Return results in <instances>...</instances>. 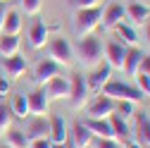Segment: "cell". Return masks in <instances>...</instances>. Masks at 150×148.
Listing matches in <instances>:
<instances>
[{"label": "cell", "instance_id": "26", "mask_svg": "<svg viewBox=\"0 0 150 148\" xmlns=\"http://www.w3.org/2000/svg\"><path fill=\"white\" fill-rule=\"evenodd\" d=\"M115 31H117V36H119V43H124V46H131L134 48L136 43H138V33H136V29L131 26L129 22H119L117 26H115Z\"/></svg>", "mask_w": 150, "mask_h": 148}, {"label": "cell", "instance_id": "42", "mask_svg": "<svg viewBox=\"0 0 150 148\" xmlns=\"http://www.w3.org/2000/svg\"><path fill=\"white\" fill-rule=\"evenodd\" d=\"M0 3H5V0H0Z\"/></svg>", "mask_w": 150, "mask_h": 148}, {"label": "cell", "instance_id": "38", "mask_svg": "<svg viewBox=\"0 0 150 148\" xmlns=\"http://www.w3.org/2000/svg\"><path fill=\"white\" fill-rule=\"evenodd\" d=\"M5 12H7V10H5V5L0 3V33H3V19H5Z\"/></svg>", "mask_w": 150, "mask_h": 148}, {"label": "cell", "instance_id": "5", "mask_svg": "<svg viewBox=\"0 0 150 148\" xmlns=\"http://www.w3.org/2000/svg\"><path fill=\"white\" fill-rule=\"evenodd\" d=\"M48 50H50V60H55L60 67H69L74 62V48L64 36L48 38Z\"/></svg>", "mask_w": 150, "mask_h": 148}, {"label": "cell", "instance_id": "6", "mask_svg": "<svg viewBox=\"0 0 150 148\" xmlns=\"http://www.w3.org/2000/svg\"><path fill=\"white\" fill-rule=\"evenodd\" d=\"M43 91H45V96H48V100H62V98H69V79L67 77H52L50 81H45L43 86H41Z\"/></svg>", "mask_w": 150, "mask_h": 148}, {"label": "cell", "instance_id": "33", "mask_svg": "<svg viewBox=\"0 0 150 148\" xmlns=\"http://www.w3.org/2000/svg\"><path fill=\"white\" fill-rule=\"evenodd\" d=\"M76 10H86V7H98L100 0H71Z\"/></svg>", "mask_w": 150, "mask_h": 148}, {"label": "cell", "instance_id": "43", "mask_svg": "<svg viewBox=\"0 0 150 148\" xmlns=\"http://www.w3.org/2000/svg\"><path fill=\"white\" fill-rule=\"evenodd\" d=\"M145 148H150V146H145Z\"/></svg>", "mask_w": 150, "mask_h": 148}, {"label": "cell", "instance_id": "25", "mask_svg": "<svg viewBox=\"0 0 150 148\" xmlns=\"http://www.w3.org/2000/svg\"><path fill=\"white\" fill-rule=\"evenodd\" d=\"M10 112H12V117H17V120H26V115H29L26 93H14V96L10 98Z\"/></svg>", "mask_w": 150, "mask_h": 148}, {"label": "cell", "instance_id": "12", "mask_svg": "<svg viewBox=\"0 0 150 148\" xmlns=\"http://www.w3.org/2000/svg\"><path fill=\"white\" fill-rule=\"evenodd\" d=\"M60 65L55 62V60H50V58H45V60H41L38 65H36V72H33V81L38 84V86H43L45 81H50L52 77H57L60 74Z\"/></svg>", "mask_w": 150, "mask_h": 148}, {"label": "cell", "instance_id": "3", "mask_svg": "<svg viewBox=\"0 0 150 148\" xmlns=\"http://www.w3.org/2000/svg\"><path fill=\"white\" fill-rule=\"evenodd\" d=\"M100 93L107 96V98H112V100H131V103H141V98H143V93L136 86H131L126 81H115V79H110L103 86Z\"/></svg>", "mask_w": 150, "mask_h": 148}, {"label": "cell", "instance_id": "35", "mask_svg": "<svg viewBox=\"0 0 150 148\" xmlns=\"http://www.w3.org/2000/svg\"><path fill=\"white\" fill-rule=\"evenodd\" d=\"M29 148H52V141L45 136V139H36V141H31L29 143Z\"/></svg>", "mask_w": 150, "mask_h": 148}, {"label": "cell", "instance_id": "16", "mask_svg": "<svg viewBox=\"0 0 150 148\" xmlns=\"http://www.w3.org/2000/svg\"><path fill=\"white\" fill-rule=\"evenodd\" d=\"M126 19V10L119 5V3H112V5H107L105 10H103V19H100V24H103V29H115L119 22H124Z\"/></svg>", "mask_w": 150, "mask_h": 148}, {"label": "cell", "instance_id": "8", "mask_svg": "<svg viewBox=\"0 0 150 148\" xmlns=\"http://www.w3.org/2000/svg\"><path fill=\"white\" fill-rule=\"evenodd\" d=\"M112 79V67L105 62V65H98L96 69H93V74H91V77H86V84H88V91H91V93H100V91H103V86L107 84Z\"/></svg>", "mask_w": 150, "mask_h": 148}, {"label": "cell", "instance_id": "20", "mask_svg": "<svg viewBox=\"0 0 150 148\" xmlns=\"http://www.w3.org/2000/svg\"><path fill=\"white\" fill-rule=\"evenodd\" d=\"M141 60H143V50L141 48H126V55H124V72L129 77H136L138 74V67H141Z\"/></svg>", "mask_w": 150, "mask_h": 148}, {"label": "cell", "instance_id": "28", "mask_svg": "<svg viewBox=\"0 0 150 148\" xmlns=\"http://www.w3.org/2000/svg\"><path fill=\"white\" fill-rule=\"evenodd\" d=\"M115 112L122 120H129V117H134V112H136V103H131V100H117V110H115Z\"/></svg>", "mask_w": 150, "mask_h": 148}, {"label": "cell", "instance_id": "39", "mask_svg": "<svg viewBox=\"0 0 150 148\" xmlns=\"http://www.w3.org/2000/svg\"><path fill=\"white\" fill-rule=\"evenodd\" d=\"M145 38H148V46H150V19L145 22Z\"/></svg>", "mask_w": 150, "mask_h": 148}, {"label": "cell", "instance_id": "24", "mask_svg": "<svg viewBox=\"0 0 150 148\" xmlns=\"http://www.w3.org/2000/svg\"><path fill=\"white\" fill-rule=\"evenodd\" d=\"M19 31H22V12L19 10H7L5 19H3V33L19 36Z\"/></svg>", "mask_w": 150, "mask_h": 148}, {"label": "cell", "instance_id": "37", "mask_svg": "<svg viewBox=\"0 0 150 148\" xmlns=\"http://www.w3.org/2000/svg\"><path fill=\"white\" fill-rule=\"evenodd\" d=\"M122 148H143V146H141L136 139H129V141H124V143H122Z\"/></svg>", "mask_w": 150, "mask_h": 148}, {"label": "cell", "instance_id": "14", "mask_svg": "<svg viewBox=\"0 0 150 148\" xmlns=\"http://www.w3.org/2000/svg\"><path fill=\"white\" fill-rule=\"evenodd\" d=\"M124 55H126V46L119 41H110L105 46V60L112 69H122L124 67Z\"/></svg>", "mask_w": 150, "mask_h": 148}, {"label": "cell", "instance_id": "34", "mask_svg": "<svg viewBox=\"0 0 150 148\" xmlns=\"http://www.w3.org/2000/svg\"><path fill=\"white\" fill-rule=\"evenodd\" d=\"M10 88H12V84H10V79L5 77L3 72H0V98H3V96H7V93H10Z\"/></svg>", "mask_w": 150, "mask_h": 148}, {"label": "cell", "instance_id": "31", "mask_svg": "<svg viewBox=\"0 0 150 148\" xmlns=\"http://www.w3.org/2000/svg\"><path fill=\"white\" fill-rule=\"evenodd\" d=\"M134 79H136V88L143 93V98H145V96L150 98V77H148V74H143V72H138Z\"/></svg>", "mask_w": 150, "mask_h": 148}, {"label": "cell", "instance_id": "32", "mask_svg": "<svg viewBox=\"0 0 150 148\" xmlns=\"http://www.w3.org/2000/svg\"><path fill=\"white\" fill-rule=\"evenodd\" d=\"M96 148H122V143L117 139H98L96 141Z\"/></svg>", "mask_w": 150, "mask_h": 148}, {"label": "cell", "instance_id": "41", "mask_svg": "<svg viewBox=\"0 0 150 148\" xmlns=\"http://www.w3.org/2000/svg\"><path fill=\"white\" fill-rule=\"evenodd\" d=\"M0 148H10V146H5V143H0Z\"/></svg>", "mask_w": 150, "mask_h": 148}, {"label": "cell", "instance_id": "15", "mask_svg": "<svg viewBox=\"0 0 150 148\" xmlns=\"http://www.w3.org/2000/svg\"><path fill=\"white\" fill-rule=\"evenodd\" d=\"M136 115V124H134V139L145 148V146H150V115H145V112H134Z\"/></svg>", "mask_w": 150, "mask_h": 148}, {"label": "cell", "instance_id": "30", "mask_svg": "<svg viewBox=\"0 0 150 148\" xmlns=\"http://www.w3.org/2000/svg\"><path fill=\"white\" fill-rule=\"evenodd\" d=\"M19 7H22V12L36 17L41 12V7H43V0H19Z\"/></svg>", "mask_w": 150, "mask_h": 148}, {"label": "cell", "instance_id": "13", "mask_svg": "<svg viewBox=\"0 0 150 148\" xmlns=\"http://www.w3.org/2000/svg\"><path fill=\"white\" fill-rule=\"evenodd\" d=\"M83 127L88 129L93 136H98V139H115V134H112V124H110L107 117H86Z\"/></svg>", "mask_w": 150, "mask_h": 148}, {"label": "cell", "instance_id": "27", "mask_svg": "<svg viewBox=\"0 0 150 148\" xmlns=\"http://www.w3.org/2000/svg\"><path fill=\"white\" fill-rule=\"evenodd\" d=\"M5 136H7V143L5 146H10V148H26L29 146L24 132H22V129H17V127H10L7 132H5Z\"/></svg>", "mask_w": 150, "mask_h": 148}, {"label": "cell", "instance_id": "17", "mask_svg": "<svg viewBox=\"0 0 150 148\" xmlns=\"http://www.w3.org/2000/svg\"><path fill=\"white\" fill-rule=\"evenodd\" d=\"M126 19L131 26H138V24H145L150 19V7L143 5V3H129L126 7Z\"/></svg>", "mask_w": 150, "mask_h": 148}, {"label": "cell", "instance_id": "4", "mask_svg": "<svg viewBox=\"0 0 150 148\" xmlns=\"http://www.w3.org/2000/svg\"><path fill=\"white\" fill-rule=\"evenodd\" d=\"M91 91H88V84H86V77L83 74H71L69 77V103L74 110H81L83 105H88L91 100Z\"/></svg>", "mask_w": 150, "mask_h": 148}, {"label": "cell", "instance_id": "1", "mask_svg": "<svg viewBox=\"0 0 150 148\" xmlns=\"http://www.w3.org/2000/svg\"><path fill=\"white\" fill-rule=\"evenodd\" d=\"M76 58L83 67H98L100 58H103V43L100 38H96L93 33L81 36L79 43H76Z\"/></svg>", "mask_w": 150, "mask_h": 148}, {"label": "cell", "instance_id": "9", "mask_svg": "<svg viewBox=\"0 0 150 148\" xmlns=\"http://www.w3.org/2000/svg\"><path fill=\"white\" fill-rule=\"evenodd\" d=\"M22 132H24V136H26L29 143L36 141V139H45L50 134V122H48V117H31Z\"/></svg>", "mask_w": 150, "mask_h": 148}, {"label": "cell", "instance_id": "19", "mask_svg": "<svg viewBox=\"0 0 150 148\" xmlns=\"http://www.w3.org/2000/svg\"><path fill=\"white\" fill-rule=\"evenodd\" d=\"M48 122H50V134H48V139H50L52 143H67L69 129H67V124H64V117H62V115H52Z\"/></svg>", "mask_w": 150, "mask_h": 148}, {"label": "cell", "instance_id": "29", "mask_svg": "<svg viewBox=\"0 0 150 148\" xmlns=\"http://www.w3.org/2000/svg\"><path fill=\"white\" fill-rule=\"evenodd\" d=\"M10 127H12V112H10V105H5L3 100H0V134H5Z\"/></svg>", "mask_w": 150, "mask_h": 148}, {"label": "cell", "instance_id": "10", "mask_svg": "<svg viewBox=\"0 0 150 148\" xmlns=\"http://www.w3.org/2000/svg\"><path fill=\"white\" fill-rule=\"evenodd\" d=\"M91 143H93V134L83 127V122H74L71 132L67 136V146L69 148H88Z\"/></svg>", "mask_w": 150, "mask_h": 148}, {"label": "cell", "instance_id": "40", "mask_svg": "<svg viewBox=\"0 0 150 148\" xmlns=\"http://www.w3.org/2000/svg\"><path fill=\"white\" fill-rule=\"evenodd\" d=\"M52 148H69L67 143H52Z\"/></svg>", "mask_w": 150, "mask_h": 148}, {"label": "cell", "instance_id": "36", "mask_svg": "<svg viewBox=\"0 0 150 148\" xmlns=\"http://www.w3.org/2000/svg\"><path fill=\"white\" fill-rule=\"evenodd\" d=\"M138 72H143V74H148V77H150V55H143V60H141V67H138Z\"/></svg>", "mask_w": 150, "mask_h": 148}, {"label": "cell", "instance_id": "7", "mask_svg": "<svg viewBox=\"0 0 150 148\" xmlns=\"http://www.w3.org/2000/svg\"><path fill=\"white\" fill-rule=\"evenodd\" d=\"M26 100H29V115H33V117H45L48 115L50 100H48L43 88H36L31 93H26Z\"/></svg>", "mask_w": 150, "mask_h": 148}, {"label": "cell", "instance_id": "2", "mask_svg": "<svg viewBox=\"0 0 150 148\" xmlns=\"http://www.w3.org/2000/svg\"><path fill=\"white\" fill-rule=\"evenodd\" d=\"M100 19H103V7H86V10H76L74 14V31L81 36H88L93 33L98 26H100Z\"/></svg>", "mask_w": 150, "mask_h": 148}, {"label": "cell", "instance_id": "23", "mask_svg": "<svg viewBox=\"0 0 150 148\" xmlns=\"http://www.w3.org/2000/svg\"><path fill=\"white\" fill-rule=\"evenodd\" d=\"M19 36H12V33H0V58H12V55L19 53Z\"/></svg>", "mask_w": 150, "mask_h": 148}, {"label": "cell", "instance_id": "22", "mask_svg": "<svg viewBox=\"0 0 150 148\" xmlns=\"http://www.w3.org/2000/svg\"><path fill=\"white\" fill-rule=\"evenodd\" d=\"M107 120H110V124H112V134H115V139H117L119 143H124V141L131 139V127H129L126 120H122L117 112H112Z\"/></svg>", "mask_w": 150, "mask_h": 148}, {"label": "cell", "instance_id": "11", "mask_svg": "<svg viewBox=\"0 0 150 148\" xmlns=\"http://www.w3.org/2000/svg\"><path fill=\"white\" fill-rule=\"evenodd\" d=\"M115 110H117V100L98 93L96 98H93V103L88 105V117H110Z\"/></svg>", "mask_w": 150, "mask_h": 148}, {"label": "cell", "instance_id": "18", "mask_svg": "<svg viewBox=\"0 0 150 148\" xmlns=\"http://www.w3.org/2000/svg\"><path fill=\"white\" fill-rule=\"evenodd\" d=\"M48 38H50L48 26H45L43 22H33L31 29H29V46H31L33 50H41V48L48 43Z\"/></svg>", "mask_w": 150, "mask_h": 148}, {"label": "cell", "instance_id": "21", "mask_svg": "<svg viewBox=\"0 0 150 148\" xmlns=\"http://www.w3.org/2000/svg\"><path fill=\"white\" fill-rule=\"evenodd\" d=\"M5 72H7V79L12 81V79H19L22 74L26 72V58H22L19 53L17 55H12V58H5Z\"/></svg>", "mask_w": 150, "mask_h": 148}]
</instances>
